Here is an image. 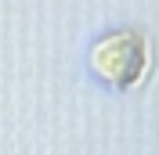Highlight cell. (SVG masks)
<instances>
[{"instance_id": "1", "label": "cell", "mask_w": 159, "mask_h": 155, "mask_svg": "<svg viewBox=\"0 0 159 155\" xmlns=\"http://www.w3.org/2000/svg\"><path fill=\"white\" fill-rule=\"evenodd\" d=\"M148 65V43L138 29H119L90 47V69L112 87H130Z\"/></svg>"}]
</instances>
